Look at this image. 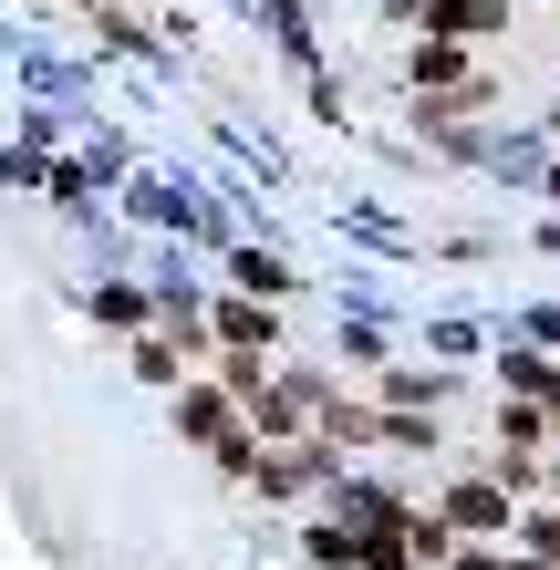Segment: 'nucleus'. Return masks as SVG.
<instances>
[{"label": "nucleus", "instance_id": "obj_1", "mask_svg": "<svg viewBox=\"0 0 560 570\" xmlns=\"http://www.w3.org/2000/svg\"><path fill=\"white\" fill-rule=\"evenodd\" d=\"M499 519H509L499 488H456V529H499Z\"/></svg>", "mask_w": 560, "mask_h": 570}, {"label": "nucleus", "instance_id": "obj_2", "mask_svg": "<svg viewBox=\"0 0 560 570\" xmlns=\"http://www.w3.org/2000/svg\"><path fill=\"white\" fill-rule=\"evenodd\" d=\"M187 435H208V446H218V435H228V394H197V405H187Z\"/></svg>", "mask_w": 560, "mask_h": 570}]
</instances>
